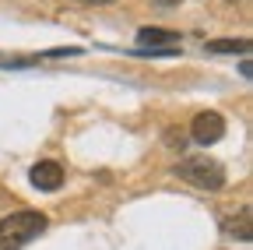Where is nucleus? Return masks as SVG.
<instances>
[{
    "instance_id": "5",
    "label": "nucleus",
    "mask_w": 253,
    "mask_h": 250,
    "mask_svg": "<svg viewBox=\"0 0 253 250\" xmlns=\"http://www.w3.org/2000/svg\"><path fill=\"white\" fill-rule=\"evenodd\" d=\"M141 50H158V46H179V32L172 28H141L137 32Z\"/></svg>"
},
{
    "instance_id": "3",
    "label": "nucleus",
    "mask_w": 253,
    "mask_h": 250,
    "mask_svg": "<svg viewBox=\"0 0 253 250\" xmlns=\"http://www.w3.org/2000/svg\"><path fill=\"white\" fill-rule=\"evenodd\" d=\"M190 138H194L197 145H218L221 138H225V116L221 113H197L194 123H190Z\"/></svg>"
},
{
    "instance_id": "7",
    "label": "nucleus",
    "mask_w": 253,
    "mask_h": 250,
    "mask_svg": "<svg viewBox=\"0 0 253 250\" xmlns=\"http://www.w3.org/2000/svg\"><path fill=\"white\" fill-rule=\"evenodd\" d=\"M208 53H250V39H211Z\"/></svg>"
},
{
    "instance_id": "9",
    "label": "nucleus",
    "mask_w": 253,
    "mask_h": 250,
    "mask_svg": "<svg viewBox=\"0 0 253 250\" xmlns=\"http://www.w3.org/2000/svg\"><path fill=\"white\" fill-rule=\"evenodd\" d=\"M239 74H243V78H246V81H250V78H253V64H250V60H243V64H239Z\"/></svg>"
},
{
    "instance_id": "1",
    "label": "nucleus",
    "mask_w": 253,
    "mask_h": 250,
    "mask_svg": "<svg viewBox=\"0 0 253 250\" xmlns=\"http://www.w3.org/2000/svg\"><path fill=\"white\" fill-rule=\"evenodd\" d=\"M49 218L42 211H11L7 218H0V250H21L46 233Z\"/></svg>"
},
{
    "instance_id": "4",
    "label": "nucleus",
    "mask_w": 253,
    "mask_h": 250,
    "mask_svg": "<svg viewBox=\"0 0 253 250\" xmlns=\"http://www.w3.org/2000/svg\"><path fill=\"white\" fill-rule=\"evenodd\" d=\"M32 187H39V191H60V183H63V166L60 162H36L28 173Z\"/></svg>"
},
{
    "instance_id": "8",
    "label": "nucleus",
    "mask_w": 253,
    "mask_h": 250,
    "mask_svg": "<svg viewBox=\"0 0 253 250\" xmlns=\"http://www.w3.org/2000/svg\"><path fill=\"white\" fill-rule=\"evenodd\" d=\"M166 141H169L176 151H183V148H186V138H183L179 131H166Z\"/></svg>"
},
{
    "instance_id": "11",
    "label": "nucleus",
    "mask_w": 253,
    "mask_h": 250,
    "mask_svg": "<svg viewBox=\"0 0 253 250\" xmlns=\"http://www.w3.org/2000/svg\"><path fill=\"white\" fill-rule=\"evenodd\" d=\"M169 4H176V0H158V7H169Z\"/></svg>"
},
{
    "instance_id": "6",
    "label": "nucleus",
    "mask_w": 253,
    "mask_h": 250,
    "mask_svg": "<svg viewBox=\"0 0 253 250\" xmlns=\"http://www.w3.org/2000/svg\"><path fill=\"white\" fill-rule=\"evenodd\" d=\"M221 233H225V236H232V240H250V208L243 204L239 208V215H225V218H221Z\"/></svg>"
},
{
    "instance_id": "2",
    "label": "nucleus",
    "mask_w": 253,
    "mask_h": 250,
    "mask_svg": "<svg viewBox=\"0 0 253 250\" xmlns=\"http://www.w3.org/2000/svg\"><path fill=\"white\" fill-rule=\"evenodd\" d=\"M179 180H186L190 187H197V191H221V187L229 183V176H225V166L221 162H214V159H208V155H190V159H183V162H176V169H172Z\"/></svg>"
},
{
    "instance_id": "10",
    "label": "nucleus",
    "mask_w": 253,
    "mask_h": 250,
    "mask_svg": "<svg viewBox=\"0 0 253 250\" xmlns=\"http://www.w3.org/2000/svg\"><path fill=\"white\" fill-rule=\"evenodd\" d=\"M81 4H113V0H81Z\"/></svg>"
}]
</instances>
